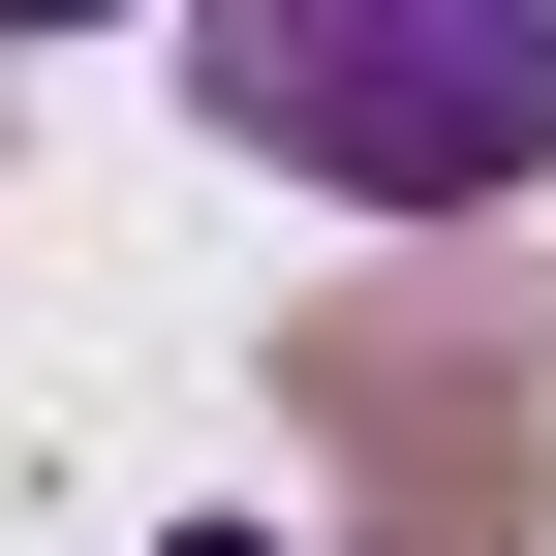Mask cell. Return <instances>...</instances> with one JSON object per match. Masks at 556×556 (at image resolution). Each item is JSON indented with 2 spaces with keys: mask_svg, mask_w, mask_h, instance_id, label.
<instances>
[{
  "mask_svg": "<svg viewBox=\"0 0 556 556\" xmlns=\"http://www.w3.org/2000/svg\"><path fill=\"white\" fill-rule=\"evenodd\" d=\"M0 31H93V0H0Z\"/></svg>",
  "mask_w": 556,
  "mask_h": 556,
  "instance_id": "cell-3",
  "label": "cell"
},
{
  "mask_svg": "<svg viewBox=\"0 0 556 556\" xmlns=\"http://www.w3.org/2000/svg\"><path fill=\"white\" fill-rule=\"evenodd\" d=\"M186 556H278V526H186Z\"/></svg>",
  "mask_w": 556,
  "mask_h": 556,
  "instance_id": "cell-4",
  "label": "cell"
},
{
  "mask_svg": "<svg viewBox=\"0 0 556 556\" xmlns=\"http://www.w3.org/2000/svg\"><path fill=\"white\" fill-rule=\"evenodd\" d=\"M278 402L371 464V556H526V526H556V371H526V309H495V278L309 309V340H278Z\"/></svg>",
  "mask_w": 556,
  "mask_h": 556,
  "instance_id": "cell-2",
  "label": "cell"
},
{
  "mask_svg": "<svg viewBox=\"0 0 556 556\" xmlns=\"http://www.w3.org/2000/svg\"><path fill=\"white\" fill-rule=\"evenodd\" d=\"M186 93L278 186H340V217H495L556 155V0H217Z\"/></svg>",
  "mask_w": 556,
  "mask_h": 556,
  "instance_id": "cell-1",
  "label": "cell"
}]
</instances>
